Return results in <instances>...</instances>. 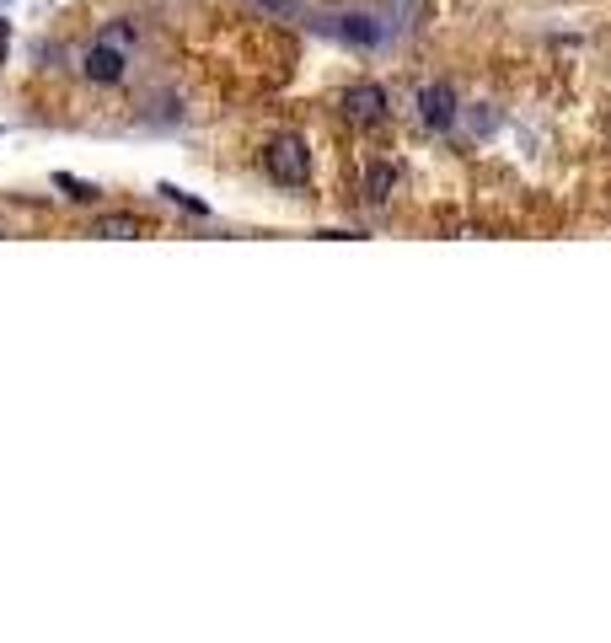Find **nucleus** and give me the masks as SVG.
Returning a JSON list of instances; mask_svg holds the SVG:
<instances>
[{"mask_svg": "<svg viewBox=\"0 0 611 643\" xmlns=\"http://www.w3.org/2000/svg\"><path fill=\"white\" fill-rule=\"evenodd\" d=\"M263 166H269V177H274L280 188H306V183H312V151H306V140H301V134H280V140H269Z\"/></svg>", "mask_w": 611, "mask_h": 643, "instance_id": "f257e3e1", "label": "nucleus"}, {"mask_svg": "<svg viewBox=\"0 0 611 643\" xmlns=\"http://www.w3.org/2000/svg\"><path fill=\"white\" fill-rule=\"evenodd\" d=\"M413 108H418V119L429 123V129H450L456 123V91H450L446 80H429V86H418V97H413Z\"/></svg>", "mask_w": 611, "mask_h": 643, "instance_id": "f03ea898", "label": "nucleus"}, {"mask_svg": "<svg viewBox=\"0 0 611 643\" xmlns=\"http://www.w3.org/2000/svg\"><path fill=\"white\" fill-rule=\"evenodd\" d=\"M343 119L381 123V119H386V91H381L375 80H354V86L343 91Z\"/></svg>", "mask_w": 611, "mask_h": 643, "instance_id": "7ed1b4c3", "label": "nucleus"}, {"mask_svg": "<svg viewBox=\"0 0 611 643\" xmlns=\"http://www.w3.org/2000/svg\"><path fill=\"white\" fill-rule=\"evenodd\" d=\"M332 33L343 43H354V48H375V43H386V28L370 17V11H343V17H332Z\"/></svg>", "mask_w": 611, "mask_h": 643, "instance_id": "20e7f679", "label": "nucleus"}, {"mask_svg": "<svg viewBox=\"0 0 611 643\" xmlns=\"http://www.w3.org/2000/svg\"><path fill=\"white\" fill-rule=\"evenodd\" d=\"M86 76L102 80V86L123 80V54H119V48H108V43H97V48L86 54Z\"/></svg>", "mask_w": 611, "mask_h": 643, "instance_id": "39448f33", "label": "nucleus"}, {"mask_svg": "<svg viewBox=\"0 0 611 643\" xmlns=\"http://www.w3.org/2000/svg\"><path fill=\"white\" fill-rule=\"evenodd\" d=\"M91 237H119V241H134V237H145V220L140 215H97L91 220Z\"/></svg>", "mask_w": 611, "mask_h": 643, "instance_id": "423d86ee", "label": "nucleus"}, {"mask_svg": "<svg viewBox=\"0 0 611 643\" xmlns=\"http://www.w3.org/2000/svg\"><path fill=\"white\" fill-rule=\"evenodd\" d=\"M392 183H397V172H392L386 161H375V166L365 172V199L370 204H386V199H392Z\"/></svg>", "mask_w": 611, "mask_h": 643, "instance_id": "0eeeda50", "label": "nucleus"}, {"mask_svg": "<svg viewBox=\"0 0 611 643\" xmlns=\"http://www.w3.org/2000/svg\"><path fill=\"white\" fill-rule=\"evenodd\" d=\"M54 183H59V188H65V194H70V199H81V204L102 199V194H97V188H91V183H81V177H70V172H59V177H54Z\"/></svg>", "mask_w": 611, "mask_h": 643, "instance_id": "6e6552de", "label": "nucleus"}, {"mask_svg": "<svg viewBox=\"0 0 611 643\" xmlns=\"http://www.w3.org/2000/svg\"><path fill=\"white\" fill-rule=\"evenodd\" d=\"M263 11H274V17H301V6L295 0H258Z\"/></svg>", "mask_w": 611, "mask_h": 643, "instance_id": "1a4fd4ad", "label": "nucleus"}, {"mask_svg": "<svg viewBox=\"0 0 611 643\" xmlns=\"http://www.w3.org/2000/svg\"><path fill=\"white\" fill-rule=\"evenodd\" d=\"M6 33H11V28H6V22H0V59H6Z\"/></svg>", "mask_w": 611, "mask_h": 643, "instance_id": "9d476101", "label": "nucleus"}]
</instances>
